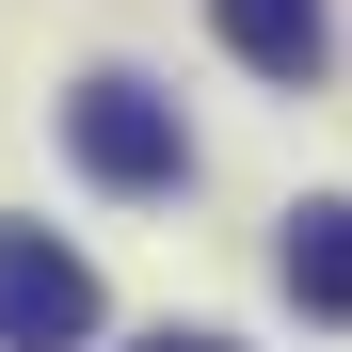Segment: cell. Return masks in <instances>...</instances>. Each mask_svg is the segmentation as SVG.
Returning a JSON list of instances; mask_svg holds the SVG:
<instances>
[{
    "instance_id": "obj_1",
    "label": "cell",
    "mask_w": 352,
    "mask_h": 352,
    "mask_svg": "<svg viewBox=\"0 0 352 352\" xmlns=\"http://www.w3.org/2000/svg\"><path fill=\"white\" fill-rule=\"evenodd\" d=\"M65 144H80L96 192H176V176H192V144H176V96H160V80H80V96H65Z\"/></svg>"
},
{
    "instance_id": "obj_2",
    "label": "cell",
    "mask_w": 352,
    "mask_h": 352,
    "mask_svg": "<svg viewBox=\"0 0 352 352\" xmlns=\"http://www.w3.org/2000/svg\"><path fill=\"white\" fill-rule=\"evenodd\" d=\"M96 336V272L48 224H0V352H80Z\"/></svg>"
},
{
    "instance_id": "obj_5",
    "label": "cell",
    "mask_w": 352,
    "mask_h": 352,
    "mask_svg": "<svg viewBox=\"0 0 352 352\" xmlns=\"http://www.w3.org/2000/svg\"><path fill=\"white\" fill-rule=\"evenodd\" d=\"M144 352H224V336H144Z\"/></svg>"
},
{
    "instance_id": "obj_3",
    "label": "cell",
    "mask_w": 352,
    "mask_h": 352,
    "mask_svg": "<svg viewBox=\"0 0 352 352\" xmlns=\"http://www.w3.org/2000/svg\"><path fill=\"white\" fill-rule=\"evenodd\" d=\"M208 16H224V48H241L256 80H320V48H336L320 0H208Z\"/></svg>"
},
{
    "instance_id": "obj_4",
    "label": "cell",
    "mask_w": 352,
    "mask_h": 352,
    "mask_svg": "<svg viewBox=\"0 0 352 352\" xmlns=\"http://www.w3.org/2000/svg\"><path fill=\"white\" fill-rule=\"evenodd\" d=\"M288 305L352 320V208H288Z\"/></svg>"
}]
</instances>
